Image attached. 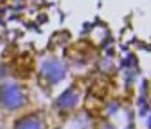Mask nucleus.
Segmentation results:
<instances>
[{
  "mask_svg": "<svg viewBox=\"0 0 151 129\" xmlns=\"http://www.w3.org/2000/svg\"><path fill=\"white\" fill-rule=\"evenodd\" d=\"M22 103H24V96L18 88L7 87L3 91V105H6L8 109H17Z\"/></svg>",
  "mask_w": 151,
  "mask_h": 129,
  "instance_id": "f257e3e1",
  "label": "nucleus"
},
{
  "mask_svg": "<svg viewBox=\"0 0 151 129\" xmlns=\"http://www.w3.org/2000/svg\"><path fill=\"white\" fill-rule=\"evenodd\" d=\"M59 103H60L62 106H65V107H72V106L76 103V96L73 95V93H70V92L65 93L63 96L60 97Z\"/></svg>",
  "mask_w": 151,
  "mask_h": 129,
  "instance_id": "20e7f679",
  "label": "nucleus"
},
{
  "mask_svg": "<svg viewBox=\"0 0 151 129\" xmlns=\"http://www.w3.org/2000/svg\"><path fill=\"white\" fill-rule=\"evenodd\" d=\"M45 73L48 74V78H51V80L56 81L59 80L60 77L63 76V72L65 69L63 66H60V63H47L45 64V67H44Z\"/></svg>",
  "mask_w": 151,
  "mask_h": 129,
  "instance_id": "f03ea898",
  "label": "nucleus"
},
{
  "mask_svg": "<svg viewBox=\"0 0 151 129\" xmlns=\"http://www.w3.org/2000/svg\"><path fill=\"white\" fill-rule=\"evenodd\" d=\"M17 129H40L39 121L35 118H25L24 121L18 124Z\"/></svg>",
  "mask_w": 151,
  "mask_h": 129,
  "instance_id": "7ed1b4c3",
  "label": "nucleus"
}]
</instances>
